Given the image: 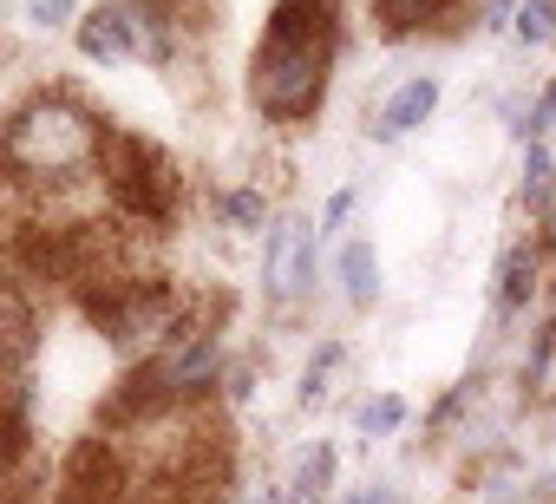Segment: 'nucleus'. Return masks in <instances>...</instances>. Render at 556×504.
<instances>
[{
  "label": "nucleus",
  "mask_w": 556,
  "mask_h": 504,
  "mask_svg": "<svg viewBox=\"0 0 556 504\" xmlns=\"http://www.w3.org/2000/svg\"><path fill=\"white\" fill-rule=\"evenodd\" d=\"M432 8H445V0H380V14H387L393 27H406V21H419V14H432Z\"/></svg>",
  "instance_id": "dca6fc26"
},
{
  "label": "nucleus",
  "mask_w": 556,
  "mask_h": 504,
  "mask_svg": "<svg viewBox=\"0 0 556 504\" xmlns=\"http://www.w3.org/2000/svg\"><path fill=\"white\" fill-rule=\"evenodd\" d=\"M66 8H73V0H34V14H40V21H53V14H66Z\"/></svg>",
  "instance_id": "f3484780"
},
{
  "label": "nucleus",
  "mask_w": 556,
  "mask_h": 504,
  "mask_svg": "<svg viewBox=\"0 0 556 504\" xmlns=\"http://www.w3.org/2000/svg\"><path fill=\"white\" fill-rule=\"evenodd\" d=\"M79 53L99 60V66H118V60L151 53V40H144V27H138L125 8H92V14L79 21Z\"/></svg>",
  "instance_id": "7ed1b4c3"
},
{
  "label": "nucleus",
  "mask_w": 556,
  "mask_h": 504,
  "mask_svg": "<svg viewBox=\"0 0 556 504\" xmlns=\"http://www.w3.org/2000/svg\"><path fill=\"white\" fill-rule=\"evenodd\" d=\"M8 151H14L21 164H34V171H66V164H79V158L92 151V125H86L79 112H66V105L47 99V105H34V112L14 118Z\"/></svg>",
  "instance_id": "f03ea898"
},
{
  "label": "nucleus",
  "mask_w": 556,
  "mask_h": 504,
  "mask_svg": "<svg viewBox=\"0 0 556 504\" xmlns=\"http://www.w3.org/2000/svg\"><path fill=\"white\" fill-rule=\"evenodd\" d=\"M216 361H223V348H216V335H190V348L164 367V387H177V393H197L210 374H216Z\"/></svg>",
  "instance_id": "423d86ee"
},
{
  "label": "nucleus",
  "mask_w": 556,
  "mask_h": 504,
  "mask_svg": "<svg viewBox=\"0 0 556 504\" xmlns=\"http://www.w3.org/2000/svg\"><path fill=\"white\" fill-rule=\"evenodd\" d=\"M341 367V348H321L315 361H308V374H302V400H321L328 393V374Z\"/></svg>",
  "instance_id": "f8f14e48"
},
{
  "label": "nucleus",
  "mask_w": 556,
  "mask_h": 504,
  "mask_svg": "<svg viewBox=\"0 0 556 504\" xmlns=\"http://www.w3.org/2000/svg\"><path fill=\"white\" fill-rule=\"evenodd\" d=\"M328 478H334V452H328V445H315V458L302 465L295 491H302V497H321V484H328Z\"/></svg>",
  "instance_id": "ddd939ff"
},
{
  "label": "nucleus",
  "mask_w": 556,
  "mask_h": 504,
  "mask_svg": "<svg viewBox=\"0 0 556 504\" xmlns=\"http://www.w3.org/2000/svg\"><path fill=\"white\" fill-rule=\"evenodd\" d=\"M334 60V0H282L255 47V105L268 118H308Z\"/></svg>",
  "instance_id": "f257e3e1"
},
{
  "label": "nucleus",
  "mask_w": 556,
  "mask_h": 504,
  "mask_svg": "<svg viewBox=\"0 0 556 504\" xmlns=\"http://www.w3.org/2000/svg\"><path fill=\"white\" fill-rule=\"evenodd\" d=\"M549 171H556L549 151L530 144V158H523V197H530V203H549Z\"/></svg>",
  "instance_id": "9d476101"
},
{
  "label": "nucleus",
  "mask_w": 556,
  "mask_h": 504,
  "mask_svg": "<svg viewBox=\"0 0 556 504\" xmlns=\"http://www.w3.org/2000/svg\"><path fill=\"white\" fill-rule=\"evenodd\" d=\"M223 216H229V223H262V197H255V190H229V197H223Z\"/></svg>",
  "instance_id": "2eb2a0df"
},
{
  "label": "nucleus",
  "mask_w": 556,
  "mask_h": 504,
  "mask_svg": "<svg viewBox=\"0 0 556 504\" xmlns=\"http://www.w3.org/2000/svg\"><path fill=\"white\" fill-rule=\"evenodd\" d=\"M510 34L523 47H543L556 34V0H517V8H510Z\"/></svg>",
  "instance_id": "6e6552de"
},
{
  "label": "nucleus",
  "mask_w": 556,
  "mask_h": 504,
  "mask_svg": "<svg viewBox=\"0 0 556 504\" xmlns=\"http://www.w3.org/2000/svg\"><path fill=\"white\" fill-rule=\"evenodd\" d=\"M308 269H315V229L308 223H275V236H268V295L275 302H289L302 282H308Z\"/></svg>",
  "instance_id": "20e7f679"
},
{
  "label": "nucleus",
  "mask_w": 556,
  "mask_h": 504,
  "mask_svg": "<svg viewBox=\"0 0 556 504\" xmlns=\"http://www.w3.org/2000/svg\"><path fill=\"white\" fill-rule=\"evenodd\" d=\"M400 419H406V400H393V393H387V400H367V406H361V432H374V439H380V432H393Z\"/></svg>",
  "instance_id": "9b49d317"
},
{
  "label": "nucleus",
  "mask_w": 556,
  "mask_h": 504,
  "mask_svg": "<svg viewBox=\"0 0 556 504\" xmlns=\"http://www.w3.org/2000/svg\"><path fill=\"white\" fill-rule=\"evenodd\" d=\"M530 276H536V263H530V256H504V282H497V302H504V308L530 302V289H536Z\"/></svg>",
  "instance_id": "1a4fd4ad"
},
{
  "label": "nucleus",
  "mask_w": 556,
  "mask_h": 504,
  "mask_svg": "<svg viewBox=\"0 0 556 504\" xmlns=\"http://www.w3.org/2000/svg\"><path fill=\"white\" fill-rule=\"evenodd\" d=\"M341 282H348V302H361V308L380 295V263H374L367 242H348L341 249Z\"/></svg>",
  "instance_id": "0eeeda50"
},
{
  "label": "nucleus",
  "mask_w": 556,
  "mask_h": 504,
  "mask_svg": "<svg viewBox=\"0 0 556 504\" xmlns=\"http://www.w3.org/2000/svg\"><path fill=\"white\" fill-rule=\"evenodd\" d=\"M549 118H556V86H549V92L536 99V112H530V118L517 125V138H530V144H543V131H549Z\"/></svg>",
  "instance_id": "4468645a"
},
{
  "label": "nucleus",
  "mask_w": 556,
  "mask_h": 504,
  "mask_svg": "<svg viewBox=\"0 0 556 504\" xmlns=\"http://www.w3.org/2000/svg\"><path fill=\"white\" fill-rule=\"evenodd\" d=\"M249 504H275V491H262V497H249Z\"/></svg>",
  "instance_id": "a211bd4d"
},
{
  "label": "nucleus",
  "mask_w": 556,
  "mask_h": 504,
  "mask_svg": "<svg viewBox=\"0 0 556 504\" xmlns=\"http://www.w3.org/2000/svg\"><path fill=\"white\" fill-rule=\"evenodd\" d=\"M432 105H439V79H432V73L406 79V86H400V92L380 105V118H374V138H380V144L406 138L413 125H426V118H432Z\"/></svg>",
  "instance_id": "39448f33"
}]
</instances>
